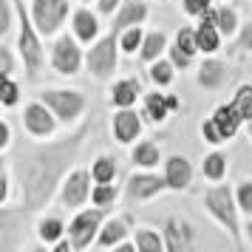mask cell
<instances>
[{
  "instance_id": "obj_18",
  "label": "cell",
  "mask_w": 252,
  "mask_h": 252,
  "mask_svg": "<svg viewBox=\"0 0 252 252\" xmlns=\"http://www.w3.org/2000/svg\"><path fill=\"white\" fill-rule=\"evenodd\" d=\"M145 96V88L136 77H122V80H114L111 88H108V102L111 108H136V102H142Z\"/></svg>"
},
{
  "instance_id": "obj_43",
  "label": "cell",
  "mask_w": 252,
  "mask_h": 252,
  "mask_svg": "<svg viewBox=\"0 0 252 252\" xmlns=\"http://www.w3.org/2000/svg\"><path fill=\"white\" fill-rule=\"evenodd\" d=\"M0 130H3V139H0V156H6L14 145V133H12V119L9 116H3L0 119Z\"/></svg>"
},
{
  "instance_id": "obj_47",
  "label": "cell",
  "mask_w": 252,
  "mask_h": 252,
  "mask_svg": "<svg viewBox=\"0 0 252 252\" xmlns=\"http://www.w3.org/2000/svg\"><path fill=\"white\" fill-rule=\"evenodd\" d=\"M80 3H96V0H80Z\"/></svg>"
},
{
  "instance_id": "obj_42",
  "label": "cell",
  "mask_w": 252,
  "mask_h": 252,
  "mask_svg": "<svg viewBox=\"0 0 252 252\" xmlns=\"http://www.w3.org/2000/svg\"><path fill=\"white\" fill-rule=\"evenodd\" d=\"M167 57L173 60V63H176V68H190V65H193L195 63V57H190V54H187V51H182V48L176 46V43H173L170 40V48H167Z\"/></svg>"
},
{
  "instance_id": "obj_6",
  "label": "cell",
  "mask_w": 252,
  "mask_h": 252,
  "mask_svg": "<svg viewBox=\"0 0 252 252\" xmlns=\"http://www.w3.org/2000/svg\"><path fill=\"white\" fill-rule=\"evenodd\" d=\"M111 216V207H82L74 213V218L68 221V238L74 244V250L82 252L96 244V235L102 229L105 218Z\"/></svg>"
},
{
  "instance_id": "obj_7",
  "label": "cell",
  "mask_w": 252,
  "mask_h": 252,
  "mask_svg": "<svg viewBox=\"0 0 252 252\" xmlns=\"http://www.w3.org/2000/svg\"><path fill=\"white\" fill-rule=\"evenodd\" d=\"M29 12H32V20L40 29V34L57 37L71 20L74 9H71V0H32Z\"/></svg>"
},
{
  "instance_id": "obj_27",
  "label": "cell",
  "mask_w": 252,
  "mask_h": 252,
  "mask_svg": "<svg viewBox=\"0 0 252 252\" xmlns=\"http://www.w3.org/2000/svg\"><path fill=\"white\" fill-rule=\"evenodd\" d=\"M195 40H198V51L210 57V54L221 51L224 34L218 32V26H216V23H195Z\"/></svg>"
},
{
  "instance_id": "obj_16",
  "label": "cell",
  "mask_w": 252,
  "mask_h": 252,
  "mask_svg": "<svg viewBox=\"0 0 252 252\" xmlns=\"http://www.w3.org/2000/svg\"><path fill=\"white\" fill-rule=\"evenodd\" d=\"M99 12H91L88 6H80V9H74L71 14V32L74 37L80 40L82 46H91L94 40H99L102 37V23H99Z\"/></svg>"
},
{
  "instance_id": "obj_8",
  "label": "cell",
  "mask_w": 252,
  "mask_h": 252,
  "mask_svg": "<svg viewBox=\"0 0 252 252\" xmlns=\"http://www.w3.org/2000/svg\"><path fill=\"white\" fill-rule=\"evenodd\" d=\"M40 99L57 114V119L63 125L80 122L82 114L88 111V99L77 88H46V91H40Z\"/></svg>"
},
{
  "instance_id": "obj_38",
  "label": "cell",
  "mask_w": 252,
  "mask_h": 252,
  "mask_svg": "<svg viewBox=\"0 0 252 252\" xmlns=\"http://www.w3.org/2000/svg\"><path fill=\"white\" fill-rule=\"evenodd\" d=\"M198 133H201V139H204L207 145H213V148H218V145H224V142H229L224 133H221V127L216 125V119L213 116H207L204 122L198 125Z\"/></svg>"
},
{
  "instance_id": "obj_39",
  "label": "cell",
  "mask_w": 252,
  "mask_h": 252,
  "mask_svg": "<svg viewBox=\"0 0 252 252\" xmlns=\"http://www.w3.org/2000/svg\"><path fill=\"white\" fill-rule=\"evenodd\" d=\"M235 198H238L241 213L250 218L252 216V179H241V182L235 184Z\"/></svg>"
},
{
  "instance_id": "obj_11",
  "label": "cell",
  "mask_w": 252,
  "mask_h": 252,
  "mask_svg": "<svg viewBox=\"0 0 252 252\" xmlns=\"http://www.w3.org/2000/svg\"><path fill=\"white\" fill-rule=\"evenodd\" d=\"M60 125H63V122L57 119V114H54L40 96L23 105V127L32 139H51L57 133Z\"/></svg>"
},
{
  "instance_id": "obj_48",
  "label": "cell",
  "mask_w": 252,
  "mask_h": 252,
  "mask_svg": "<svg viewBox=\"0 0 252 252\" xmlns=\"http://www.w3.org/2000/svg\"><path fill=\"white\" fill-rule=\"evenodd\" d=\"M159 3H167V0H159Z\"/></svg>"
},
{
  "instance_id": "obj_45",
  "label": "cell",
  "mask_w": 252,
  "mask_h": 252,
  "mask_svg": "<svg viewBox=\"0 0 252 252\" xmlns=\"http://www.w3.org/2000/svg\"><path fill=\"white\" fill-rule=\"evenodd\" d=\"M244 238H247V241L252 244V216L247 218V224H244Z\"/></svg>"
},
{
  "instance_id": "obj_12",
  "label": "cell",
  "mask_w": 252,
  "mask_h": 252,
  "mask_svg": "<svg viewBox=\"0 0 252 252\" xmlns=\"http://www.w3.org/2000/svg\"><path fill=\"white\" fill-rule=\"evenodd\" d=\"M142 127H145V116L139 114L136 108H114L111 130H114V139L122 148L136 145V139L142 136Z\"/></svg>"
},
{
  "instance_id": "obj_44",
  "label": "cell",
  "mask_w": 252,
  "mask_h": 252,
  "mask_svg": "<svg viewBox=\"0 0 252 252\" xmlns=\"http://www.w3.org/2000/svg\"><path fill=\"white\" fill-rule=\"evenodd\" d=\"M119 6H122V0H96V12L102 17H114Z\"/></svg>"
},
{
  "instance_id": "obj_40",
  "label": "cell",
  "mask_w": 252,
  "mask_h": 252,
  "mask_svg": "<svg viewBox=\"0 0 252 252\" xmlns=\"http://www.w3.org/2000/svg\"><path fill=\"white\" fill-rule=\"evenodd\" d=\"M235 40V51L241 54H252V20H244L238 29V34L232 37Z\"/></svg>"
},
{
  "instance_id": "obj_32",
  "label": "cell",
  "mask_w": 252,
  "mask_h": 252,
  "mask_svg": "<svg viewBox=\"0 0 252 252\" xmlns=\"http://www.w3.org/2000/svg\"><path fill=\"white\" fill-rule=\"evenodd\" d=\"M20 99H23L20 82L14 77H0V105L3 108H14V105H20Z\"/></svg>"
},
{
  "instance_id": "obj_46",
  "label": "cell",
  "mask_w": 252,
  "mask_h": 252,
  "mask_svg": "<svg viewBox=\"0 0 252 252\" xmlns=\"http://www.w3.org/2000/svg\"><path fill=\"white\" fill-rule=\"evenodd\" d=\"M244 127H247V136L252 139V122H247V125H244Z\"/></svg>"
},
{
  "instance_id": "obj_41",
  "label": "cell",
  "mask_w": 252,
  "mask_h": 252,
  "mask_svg": "<svg viewBox=\"0 0 252 252\" xmlns=\"http://www.w3.org/2000/svg\"><path fill=\"white\" fill-rule=\"evenodd\" d=\"M179 3H182V12L187 14V17H193V20H198L204 12H210V9L216 6L213 0H179Z\"/></svg>"
},
{
  "instance_id": "obj_5",
  "label": "cell",
  "mask_w": 252,
  "mask_h": 252,
  "mask_svg": "<svg viewBox=\"0 0 252 252\" xmlns=\"http://www.w3.org/2000/svg\"><path fill=\"white\" fill-rule=\"evenodd\" d=\"M48 65L57 71L60 77H77L85 65V48L74 37V32H60L48 48Z\"/></svg>"
},
{
  "instance_id": "obj_14",
  "label": "cell",
  "mask_w": 252,
  "mask_h": 252,
  "mask_svg": "<svg viewBox=\"0 0 252 252\" xmlns=\"http://www.w3.org/2000/svg\"><path fill=\"white\" fill-rule=\"evenodd\" d=\"M161 232H164V247H167V252H190L195 247L193 224L184 221V218H179V216L167 218L164 227H161Z\"/></svg>"
},
{
  "instance_id": "obj_34",
  "label": "cell",
  "mask_w": 252,
  "mask_h": 252,
  "mask_svg": "<svg viewBox=\"0 0 252 252\" xmlns=\"http://www.w3.org/2000/svg\"><path fill=\"white\" fill-rule=\"evenodd\" d=\"M229 102L235 105V111H238V116L244 119V125L252 122V85H238Z\"/></svg>"
},
{
  "instance_id": "obj_22",
  "label": "cell",
  "mask_w": 252,
  "mask_h": 252,
  "mask_svg": "<svg viewBox=\"0 0 252 252\" xmlns=\"http://www.w3.org/2000/svg\"><path fill=\"white\" fill-rule=\"evenodd\" d=\"M130 161H133V167H142V170H156L159 164H164V156L153 139H142L130 148Z\"/></svg>"
},
{
  "instance_id": "obj_17",
  "label": "cell",
  "mask_w": 252,
  "mask_h": 252,
  "mask_svg": "<svg viewBox=\"0 0 252 252\" xmlns=\"http://www.w3.org/2000/svg\"><path fill=\"white\" fill-rule=\"evenodd\" d=\"M148 17H150V6L145 0H122V6H119L116 14L111 17V32L119 37L125 29H130V26H145Z\"/></svg>"
},
{
  "instance_id": "obj_4",
  "label": "cell",
  "mask_w": 252,
  "mask_h": 252,
  "mask_svg": "<svg viewBox=\"0 0 252 252\" xmlns=\"http://www.w3.org/2000/svg\"><path fill=\"white\" fill-rule=\"evenodd\" d=\"M119 54H122L119 37L114 32H108L85 48V68L96 82H111L116 68H119Z\"/></svg>"
},
{
  "instance_id": "obj_26",
  "label": "cell",
  "mask_w": 252,
  "mask_h": 252,
  "mask_svg": "<svg viewBox=\"0 0 252 252\" xmlns=\"http://www.w3.org/2000/svg\"><path fill=\"white\" fill-rule=\"evenodd\" d=\"M227 170H229V159H227V153H221V150L207 153L204 161H201V176H204L210 184L224 182V179H227Z\"/></svg>"
},
{
  "instance_id": "obj_36",
  "label": "cell",
  "mask_w": 252,
  "mask_h": 252,
  "mask_svg": "<svg viewBox=\"0 0 252 252\" xmlns=\"http://www.w3.org/2000/svg\"><path fill=\"white\" fill-rule=\"evenodd\" d=\"M173 43L182 48V51H187L190 57H198V54H201V51H198V40H195V29L193 26H179L176 34H173Z\"/></svg>"
},
{
  "instance_id": "obj_1",
  "label": "cell",
  "mask_w": 252,
  "mask_h": 252,
  "mask_svg": "<svg viewBox=\"0 0 252 252\" xmlns=\"http://www.w3.org/2000/svg\"><path fill=\"white\" fill-rule=\"evenodd\" d=\"M91 133V116H85L77 130H71L60 139H37L34 148L20 153V159L12 161L17 190H20V207L29 213H40L48 201L57 195L63 179L74 170V161L80 156L85 136ZM9 156V153H6Z\"/></svg>"
},
{
  "instance_id": "obj_15",
  "label": "cell",
  "mask_w": 252,
  "mask_h": 252,
  "mask_svg": "<svg viewBox=\"0 0 252 252\" xmlns=\"http://www.w3.org/2000/svg\"><path fill=\"white\" fill-rule=\"evenodd\" d=\"M232 77V71H229V65L224 63V60L218 57H210L195 68V85L198 88H204V91H221L224 85H227V80Z\"/></svg>"
},
{
  "instance_id": "obj_37",
  "label": "cell",
  "mask_w": 252,
  "mask_h": 252,
  "mask_svg": "<svg viewBox=\"0 0 252 252\" xmlns=\"http://www.w3.org/2000/svg\"><path fill=\"white\" fill-rule=\"evenodd\" d=\"M17 65L23 68L20 54H14L12 46L3 40V43H0V77H14V74H17Z\"/></svg>"
},
{
  "instance_id": "obj_31",
  "label": "cell",
  "mask_w": 252,
  "mask_h": 252,
  "mask_svg": "<svg viewBox=\"0 0 252 252\" xmlns=\"http://www.w3.org/2000/svg\"><path fill=\"white\" fill-rule=\"evenodd\" d=\"M145 29L142 26H130V29H125L122 34H119V48H122V54L125 57H133V54H139L142 51V43H145Z\"/></svg>"
},
{
  "instance_id": "obj_33",
  "label": "cell",
  "mask_w": 252,
  "mask_h": 252,
  "mask_svg": "<svg viewBox=\"0 0 252 252\" xmlns=\"http://www.w3.org/2000/svg\"><path fill=\"white\" fill-rule=\"evenodd\" d=\"M116 201H119V187H116L114 182H94V193H91V204L96 207H114Z\"/></svg>"
},
{
  "instance_id": "obj_30",
  "label": "cell",
  "mask_w": 252,
  "mask_h": 252,
  "mask_svg": "<svg viewBox=\"0 0 252 252\" xmlns=\"http://www.w3.org/2000/svg\"><path fill=\"white\" fill-rule=\"evenodd\" d=\"M91 176L94 182H116V176H119V167H116V159L114 156H108V153H99L96 159L91 161Z\"/></svg>"
},
{
  "instance_id": "obj_19",
  "label": "cell",
  "mask_w": 252,
  "mask_h": 252,
  "mask_svg": "<svg viewBox=\"0 0 252 252\" xmlns=\"http://www.w3.org/2000/svg\"><path fill=\"white\" fill-rule=\"evenodd\" d=\"M164 179H167V190L170 193H184V190H190V184H193V164L187 156H179V153H173L164 159Z\"/></svg>"
},
{
  "instance_id": "obj_9",
  "label": "cell",
  "mask_w": 252,
  "mask_h": 252,
  "mask_svg": "<svg viewBox=\"0 0 252 252\" xmlns=\"http://www.w3.org/2000/svg\"><path fill=\"white\" fill-rule=\"evenodd\" d=\"M94 176H91V167H74V170L63 179L57 190V198L63 210H82V207L91 201V193H94Z\"/></svg>"
},
{
  "instance_id": "obj_29",
  "label": "cell",
  "mask_w": 252,
  "mask_h": 252,
  "mask_svg": "<svg viewBox=\"0 0 252 252\" xmlns=\"http://www.w3.org/2000/svg\"><path fill=\"white\" fill-rule=\"evenodd\" d=\"M133 244L139 252H167L164 247V232L153 227H136L133 229Z\"/></svg>"
},
{
  "instance_id": "obj_20",
  "label": "cell",
  "mask_w": 252,
  "mask_h": 252,
  "mask_svg": "<svg viewBox=\"0 0 252 252\" xmlns=\"http://www.w3.org/2000/svg\"><path fill=\"white\" fill-rule=\"evenodd\" d=\"M130 235H133V229H130L125 216H108L102 229H99V235H96V244H94V247H99V250H116V247H119L122 241H127Z\"/></svg>"
},
{
  "instance_id": "obj_35",
  "label": "cell",
  "mask_w": 252,
  "mask_h": 252,
  "mask_svg": "<svg viewBox=\"0 0 252 252\" xmlns=\"http://www.w3.org/2000/svg\"><path fill=\"white\" fill-rule=\"evenodd\" d=\"M17 20V3L14 0H0V40H9Z\"/></svg>"
},
{
  "instance_id": "obj_10",
  "label": "cell",
  "mask_w": 252,
  "mask_h": 252,
  "mask_svg": "<svg viewBox=\"0 0 252 252\" xmlns=\"http://www.w3.org/2000/svg\"><path fill=\"white\" fill-rule=\"evenodd\" d=\"M167 190V179H164V173H156V170H136L130 173L125 179V201L127 204H145L150 198H156Z\"/></svg>"
},
{
  "instance_id": "obj_2",
  "label": "cell",
  "mask_w": 252,
  "mask_h": 252,
  "mask_svg": "<svg viewBox=\"0 0 252 252\" xmlns=\"http://www.w3.org/2000/svg\"><path fill=\"white\" fill-rule=\"evenodd\" d=\"M201 204H204L207 216L213 218L241 250L244 247V227H241V207H238V198H235V190L221 182L210 184L204 195H201Z\"/></svg>"
},
{
  "instance_id": "obj_23",
  "label": "cell",
  "mask_w": 252,
  "mask_h": 252,
  "mask_svg": "<svg viewBox=\"0 0 252 252\" xmlns=\"http://www.w3.org/2000/svg\"><path fill=\"white\" fill-rule=\"evenodd\" d=\"M210 116L216 119V125L221 127V133H224L227 139H235V136H238V130L244 127V119L238 116V111H235V105H232V102L216 105Z\"/></svg>"
},
{
  "instance_id": "obj_28",
  "label": "cell",
  "mask_w": 252,
  "mask_h": 252,
  "mask_svg": "<svg viewBox=\"0 0 252 252\" xmlns=\"http://www.w3.org/2000/svg\"><path fill=\"white\" fill-rule=\"evenodd\" d=\"M176 63L170 57H159L156 63L148 65V80L156 85V88H170L173 80H176Z\"/></svg>"
},
{
  "instance_id": "obj_25",
  "label": "cell",
  "mask_w": 252,
  "mask_h": 252,
  "mask_svg": "<svg viewBox=\"0 0 252 252\" xmlns=\"http://www.w3.org/2000/svg\"><path fill=\"white\" fill-rule=\"evenodd\" d=\"M241 14L235 6H229V0H221L216 6V26H218V32L227 37V40H232V37L238 34V29H241Z\"/></svg>"
},
{
  "instance_id": "obj_13",
  "label": "cell",
  "mask_w": 252,
  "mask_h": 252,
  "mask_svg": "<svg viewBox=\"0 0 252 252\" xmlns=\"http://www.w3.org/2000/svg\"><path fill=\"white\" fill-rule=\"evenodd\" d=\"M179 108H182V99L176 94H164V88H156L142 96V116L153 125H164Z\"/></svg>"
},
{
  "instance_id": "obj_24",
  "label": "cell",
  "mask_w": 252,
  "mask_h": 252,
  "mask_svg": "<svg viewBox=\"0 0 252 252\" xmlns=\"http://www.w3.org/2000/svg\"><path fill=\"white\" fill-rule=\"evenodd\" d=\"M167 48H170L167 34H164L161 29H153V32H148V34H145V43H142L139 60H142L145 65H150V63H156L159 57H164V54H167Z\"/></svg>"
},
{
  "instance_id": "obj_21",
  "label": "cell",
  "mask_w": 252,
  "mask_h": 252,
  "mask_svg": "<svg viewBox=\"0 0 252 252\" xmlns=\"http://www.w3.org/2000/svg\"><path fill=\"white\" fill-rule=\"evenodd\" d=\"M34 235L40 241V247L43 250H51L60 238H65L68 235V227L63 224V218L60 216H40L34 224Z\"/></svg>"
},
{
  "instance_id": "obj_3",
  "label": "cell",
  "mask_w": 252,
  "mask_h": 252,
  "mask_svg": "<svg viewBox=\"0 0 252 252\" xmlns=\"http://www.w3.org/2000/svg\"><path fill=\"white\" fill-rule=\"evenodd\" d=\"M17 3V54L23 60V71L29 80H37V74L46 65V48H43V40L46 37L40 34V29L32 20V12L29 6H23V0H14Z\"/></svg>"
}]
</instances>
